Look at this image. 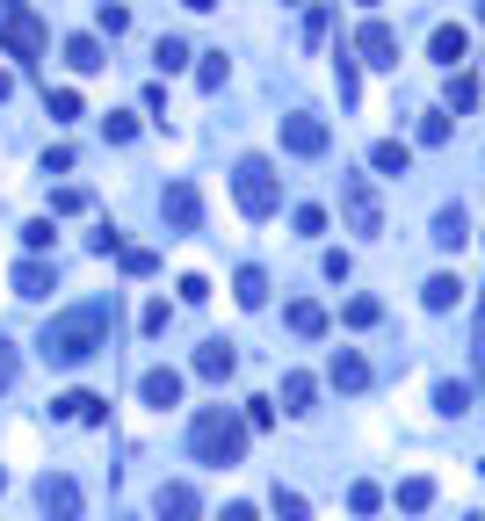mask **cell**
<instances>
[{
    "instance_id": "6da1fadb",
    "label": "cell",
    "mask_w": 485,
    "mask_h": 521,
    "mask_svg": "<svg viewBox=\"0 0 485 521\" xmlns=\"http://www.w3.org/2000/svg\"><path fill=\"white\" fill-rule=\"evenodd\" d=\"M95 348H109V304L95 297V304H73V312H58V319H44V333H37V355L51 362V370H80Z\"/></svg>"
},
{
    "instance_id": "7a4b0ae2",
    "label": "cell",
    "mask_w": 485,
    "mask_h": 521,
    "mask_svg": "<svg viewBox=\"0 0 485 521\" xmlns=\"http://www.w3.org/2000/svg\"><path fill=\"white\" fill-rule=\"evenodd\" d=\"M189 449H196V464L232 471L239 456H247V420H239L232 406H203V413L189 420Z\"/></svg>"
},
{
    "instance_id": "3957f363",
    "label": "cell",
    "mask_w": 485,
    "mask_h": 521,
    "mask_svg": "<svg viewBox=\"0 0 485 521\" xmlns=\"http://www.w3.org/2000/svg\"><path fill=\"white\" fill-rule=\"evenodd\" d=\"M232 196H239V210H247V218H276V210H283V181H276V167L254 152V160L232 167Z\"/></svg>"
},
{
    "instance_id": "277c9868",
    "label": "cell",
    "mask_w": 485,
    "mask_h": 521,
    "mask_svg": "<svg viewBox=\"0 0 485 521\" xmlns=\"http://www.w3.org/2000/svg\"><path fill=\"white\" fill-rule=\"evenodd\" d=\"M0 44H8L15 58H44L51 29L37 22V8H29V0H0Z\"/></svg>"
},
{
    "instance_id": "5b68a950",
    "label": "cell",
    "mask_w": 485,
    "mask_h": 521,
    "mask_svg": "<svg viewBox=\"0 0 485 521\" xmlns=\"http://www.w3.org/2000/svg\"><path fill=\"white\" fill-rule=\"evenodd\" d=\"M341 218H348V232H362V239H377V232H384V203H377V189H370L362 174L341 181Z\"/></svg>"
},
{
    "instance_id": "8992f818",
    "label": "cell",
    "mask_w": 485,
    "mask_h": 521,
    "mask_svg": "<svg viewBox=\"0 0 485 521\" xmlns=\"http://www.w3.org/2000/svg\"><path fill=\"white\" fill-rule=\"evenodd\" d=\"M283 145L297 152V160H319V152L333 145V131L319 124V116H312V109H290V116H283Z\"/></svg>"
},
{
    "instance_id": "52a82bcc",
    "label": "cell",
    "mask_w": 485,
    "mask_h": 521,
    "mask_svg": "<svg viewBox=\"0 0 485 521\" xmlns=\"http://www.w3.org/2000/svg\"><path fill=\"white\" fill-rule=\"evenodd\" d=\"M37 507H44V521H80V485L66 471H44L37 478Z\"/></svg>"
},
{
    "instance_id": "ba28073f",
    "label": "cell",
    "mask_w": 485,
    "mask_h": 521,
    "mask_svg": "<svg viewBox=\"0 0 485 521\" xmlns=\"http://www.w3.org/2000/svg\"><path fill=\"white\" fill-rule=\"evenodd\" d=\"M355 51H362V66H384V73H391V66H399V29L370 15V22L355 29Z\"/></svg>"
},
{
    "instance_id": "9c48e42d",
    "label": "cell",
    "mask_w": 485,
    "mask_h": 521,
    "mask_svg": "<svg viewBox=\"0 0 485 521\" xmlns=\"http://www.w3.org/2000/svg\"><path fill=\"white\" fill-rule=\"evenodd\" d=\"M160 218H167L174 232H196V225H203V196H196V181H167Z\"/></svg>"
},
{
    "instance_id": "30bf717a",
    "label": "cell",
    "mask_w": 485,
    "mask_h": 521,
    "mask_svg": "<svg viewBox=\"0 0 485 521\" xmlns=\"http://www.w3.org/2000/svg\"><path fill=\"white\" fill-rule=\"evenodd\" d=\"M153 521H203V500H196V485L167 478L160 493H153Z\"/></svg>"
},
{
    "instance_id": "8fae6325",
    "label": "cell",
    "mask_w": 485,
    "mask_h": 521,
    "mask_svg": "<svg viewBox=\"0 0 485 521\" xmlns=\"http://www.w3.org/2000/svg\"><path fill=\"white\" fill-rule=\"evenodd\" d=\"M51 420H80V427H102V420H109V398H95V391H66V398H51Z\"/></svg>"
},
{
    "instance_id": "7c38bea8",
    "label": "cell",
    "mask_w": 485,
    "mask_h": 521,
    "mask_svg": "<svg viewBox=\"0 0 485 521\" xmlns=\"http://www.w3.org/2000/svg\"><path fill=\"white\" fill-rule=\"evenodd\" d=\"M8 283H15V297H51V290H58V268H51L44 254H29V261H15Z\"/></svg>"
},
{
    "instance_id": "4fadbf2b",
    "label": "cell",
    "mask_w": 485,
    "mask_h": 521,
    "mask_svg": "<svg viewBox=\"0 0 485 521\" xmlns=\"http://www.w3.org/2000/svg\"><path fill=\"white\" fill-rule=\"evenodd\" d=\"M326 384H333V391H370V362H362L355 348H333V362H326Z\"/></svg>"
},
{
    "instance_id": "5bb4252c",
    "label": "cell",
    "mask_w": 485,
    "mask_h": 521,
    "mask_svg": "<svg viewBox=\"0 0 485 521\" xmlns=\"http://www.w3.org/2000/svg\"><path fill=\"white\" fill-rule=\"evenodd\" d=\"M428 51H435V66H449V73H464V58H471V37L457 22H442L435 37H428Z\"/></svg>"
},
{
    "instance_id": "9a60e30c",
    "label": "cell",
    "mask_w": 485,
    "mask_h": 521,
    "mask_svg": "<svg viewBox=\"0 0 485 521\" xmlns=\"http://www.w3.org/2000/svg\"><path fill=\"white\" fill-rule=\"evenodd\" d=\"M138 398H145V406H160V413L181 406V370H145L138 377Z\"/></svg>"
},
{
    "instance_id": "2e32d148",
    "label": "cell",
    "mask_w": 485,
    "mask_h": 521,
    "mask_svg": "<svg viewBox=\"0 0 485 521\" xmlns=\"http://www.w3.org/2000/svg\"><path fill=\"white\" fill-rule=\"evenodd\" d=\"M232 370H239V355H232L225 341H203V348H196V377H203V384H225Z\"/></svg>"
},
{
    "instance_id": "e0dca14e",
    "label": "cell",
    "mask_w": 485,
    "mask_h": 521,
    "mask_svg": "<svg viewBox=\"0 0 485 521\" xmlns=\"http://www.w3.org/2000/svg\"><path fill=\"white\" fill-rule=\"evenodd\" d=\"M464 239H471V218H464V203H442V210H435V247H449V254H457Z\"/></svg>"
},
{
    "instance_id": "ac0fdd59",
    "label": "cell",
    "mask_w": 485,
    "mask_h": 521,
    "mask_svg": "<svg viewBox=\"0 0 485 521\" xmlns=\"http://www.w3.org/2000/svg\"><path fill=\"white\" fill-rule=\"evenodd\" d=\"M464 297V275H428V283H420V304H428V312H449V304H457Z\"/></svg>"
},
{
    "instance_id": "d6986e66",
    "label": "cell",
    "mask_w": 485,
    "mask_h": 521,
    "mask_svg": "<svg viewBox=\"0 0 485 521\" xmlns=\"http://www.w3.org/2000/svg\"><path fill=\"white\" fill-rule=\"evenodd\" d=\"M283 326L297 333V341H319V333H326V312H319V304H312V297H297V304H290V312H283Z\"/></svg>"
},
{
    "instance_id": "ffe728a7",
    "label": "cell",
    "mask_w": 485,
    "mask_h": 521,
    "mask_svg": "<svg viewBox=\"0 0 485 521\" xmlns=\"http://www.w3.org/2000/svg\"><path fill=\"white\" fill-rule=\"evenodd\" d=\"M370 167H377V174H391V181H399V174L413 167V152H406L399 138H377V145H370Z\"/></svg>"
},
{
    "instance_id": "44dd1931",
    "label": "cell",
    "mask_w": 485,
    "mask_h": 521,
    "mask_svg": "<svg viewBox=\"0 0 485 521\" xmlns=\"http://www.w3.org/2000/svg\"><path fill=\"white\" fill-rule=\"evenodd\" d=\"M66 66L73 73H102L109 58H102V37H66Z\"/></svg>"
},
{
    "instance_id": "7402d4cb",
    "label": "cell",
    "mask_w": 485,
    "mask_h": 521,
    "mask_svg": "<svg viewBox=\"0 0 485 521\" xmlns=\"http://www.w3.org/2000/svg\"><path fill=\"white\" fill-rule=\"evenodd\" d=\"M232 297L247 304V312H261V304H268V275H261V268H239V275H232Z\"/></svg>"
},
{
    "instance_id": "603a6c76",
    "label": "cell",
    "mask_w": 485,
    "mask_h": 521,
    "mask_svg": "<svg viewBox=\"0 0 485 521\" xmlns=\"http://www.w3.org/2000/svg\"><path fill=\"white\" fill-rule=\"evenodd\" d=\"M312 398H319V384H312L305 370H290V377H283V413H312Z\"/></svg>"
},
{
    "instance_id": "cb8c5ba5",
    "label": "cell",
    "mask_w": 485,
    "mask_h": 521,
    "mask_svg": "<svg viewBox=\"0 0 485 521\" xmlns=\"http://www.w3.org/2000/svg\"><path fill=\"white\" fill-rule=\"evenodd\" d=\"M341 319L362 333V326H377V319H384V304H377V297H348V304H341Z\"/></svg>"
},
{
    "instance_id": "d4e9b609",
    "label": "cell",
    "mask_w": 485,
    "mask_h": 521,
    "mask_svg": "<svg viewBox=\"0 0 485 521\" xmlns=\"http://www.w3.org/2000/svg\"><path fill=\"white\" fill-rule=\"evenodd\" d=\"M399 507H406V514L435 507V478H406V485H399Z\"/></svg>"
},
{
    "instance_id": "484cf974",
    "label": "cell",
    "mask_w": 485,
    "mask_h": 521,
    "mask_svg": "<svg viewBox=\"0 0 485 521\" xmlns=\"http://www.w3.org/2000/svg\"><path fill=\"white\" fill-rule=\"evenodd\" d=\"M153 66H160V73H181V66H189V44H181V37H160V44H153Z\"/></svg>"
},
{
    "instance_id": "4316f807",
    "label": "cell",
    "mask_w": 485,
    "mask_h": 521,
    "mask_svg": "<svg viewBox=\"0 0 485 521\" xmlns=\"http://www.w3.org/2000/svg\"><path fill=\"white\" fill-rule=\"evenodd\" d=\"M225 73H232V66H225V51H210L203 66H196V87H203V95H218V87H225Z\"/></svg>"
},
{
    "instance_id": "83f0119b",
    "label": "cell",
    "mask_w": 485,
    "mask_h": 521,
    "mask_svg": "<svg viewBox=\"0 0 485 521\" xmlns=\"http://www.w3.org/2000/svg\"><path fill=\"white\" fill-rule=\"evenodd\" d=\"M276 514H283V521H312V500L290 493V485H276Z\"/></svg>"
},
{
    "instance_id": "f1b7e54d",
    "label": "cell",
    "mask_w": 485,
    "mask_h": 521,
    "mask_svg": "<svg viewBox=\"0 0 485 521\" xmlns=\"http://www.w3.org/2000/svg\"><path fill=\"white\" fill-rule=\"evenodd\" d=\"M116 261H124V275H160V254L153 247H124Z\"/></svg>"
},
{
    "instance_id": "f546056e",
    "label": "cell",
    "mask_w": 485,
    "mask_h": 521,
    "mask_svg": "<svg viewBox=\"0 0 485 521\" xmlns=\"http://www.w3.org/2000/svg\"><path fill=\"white\" fill-rule=\"evenodd\" d=\"M464 406H471V391H464V384H435V413H449V420H457Z\"/></svg>"
},
{
    "instance_id": "4dcf8cb0",
    "label": "cell",
    "mask_w": 485,
    "mask_h": 521,
    "mask_svg": "<svg viewBox=\"0 0 485 521\" xmlns=\"http://www.w3.org/2000/svg\"><path fill=\"white\" fill-rule=\"evenodd\" d=\"M87 203H95V196H87V189H58V196H51V218H80Z\"/></svg>"
},
{
    "instance_id": "1f68e13d",
    "label": "cell",
    "mask_w": 485,
    "mask_h": 521,
    "mask_svg": "<svg viewBox=\"0 0 485 521\" xmlns=\"http://www.w3.org/2000/svg\"><path fill=\"white\" fill-rule=\"evenodd\" d=\"M348 507H355V514H377V507H384V493H377L370 478H355V485H348Z\"/></svg>"
},
{
    "instance_id": "d6a6232c",
    "label": "cell",
    "mask_w": 485,
    "mask_h": 521,
    "mask_svg": "<svg viewBox=\"0 0 485 521\" xmlns=\"http://www.w3.org/2000/svg\"><path fill=\"white\" fill-rule=\"evenodd\" d=\"M420 145H449V109H428V116H420Z\"/></svg>"
},
{
    "instance_id": "836d02e7",
    "label": "cell",
    "mask_w": 485,
    "mask_h": 521,
    "mask_svg": "<svg viewBox=\"0 0 485 521\" xmlns=\"http://www.w3.org/2000/svg\"><path fill=\"white\" fill-rule=\"evenodd\" d=\"M478 102V80L471 73H449V109H471Z\"/></svg>"
},
{
    "instance_id": "e575fe53",
    "label": "cell",
    "mask_w": 485,
    "mask_h": 521,
    "mask_svg": "<svg viewBox=\"0 0 485 521\" xmlns=\"http://www.w3.org/2000/svg\"><path fill=\"white\" fill-rule=\"evenodd\" d=\"M102 131H109V145H131V138H138V116H116V109H109Z\"/></svg>"
},
{
    "instance_id": "d590c367",
    "label": "cell",
    "mask_w": 485,
    "mask_h": 521,
    "mask_svg": "<svg viewBox=\"0 0 485 521\" xmlns=\"http://www.w3.org/2000/svg\"><path fill=\"white\" fill-rule=\"evenodd\" d=\"M290 225L305 232V239H319V232H326V210H319V203H297V218H290Z\"/></svg>"
},
{
    "instance_id": "8d00e7d4",
    "label": "cell",
    "mask_w": 485,
    "mask_h": 521,
    "mask_svg": "<svg viewBox=\"0 0 485 521\" xmlns=\"http://www.w3.org/2000/svg\"><path fill=\"white\" fill-rule=\"evenodd\" d=\"M51 116H58V124H73V116H80V95H73V87H51Z\"/></svg>"
},
{
    "instance_id": "74e56055",
    "label": "cell",
    "mask_w": 485,
    "mask_h": 521,
    "mask_svg": "<svg viewBox=\"0 0 485 521\" xmlns=\"http://www.w3.org/2000/svg\"><path fill=\"white\" fill-rule=\"evenodd\" d=\"M22 247L44 254V247H51V218H29V225H22Z\"/></svg>"
},
{
    "instance_id": "f35d334b",
    "label": "cell",
    "mask_w": 485,
    "mask_h": 521,
    "mask_svg": "<svg viewBox=\"0 0 485 521\" xmlns=\"http://www.w3.org/2000/svg\"><path fill=\"white\" fill-rule=\"evenodd\" d=\"M102 29H109V37H124V29H131V8H109V0H102V15H95Z\"/></svg>"
},
{
    "instance_id": "ab89813d",
    "label": "cell",
    "mask_w": 485,
    "mask_h": 521,
    "mask_svg": "<svg viewBox=\"0 0 485 521\" xmlns=\"http://www.w3.org/2000/svg\"><path fill=\"white\" fill-rule=\"evenodd\" d=\"M333 80H341V102H355V95H362V80H355V58H341V66H333Z\"/></svg>"
},
{
    "instance_id": "60d3db41",
    "label": "cell",
    "mask_w": 485,
    "mask_h": 521,
    "mask_svg": "<svg viewBox=\"0 0 485 521\" xmlns=\"http://www.w3.org/2000/svg\"><path fill=\"white\" fill-rule=\"evenodd\" d=\"M87 247H95V254H102V261H109V254H124V239H116V225H102V232H95V239H87Z\"/></svg>"
},
{
    "instance_id": "b9f144b4",
    "label": "cell",
    "mask_w": 485,
    "mask_h": 521,
    "mask_svg": "<svg viewBox=\"0 0 485 521\" xmlns=\"http://www.w3.org/2000/svg\"><path fill=\"white\" fill-rule=\"evenodd\" d=\"M174 290H181V304H203V297H210V283H203V275H181Z\"/></svg>"
},
{
    "instance_id": "7bdbcfd3",
    "label": "cell",
    "mask_w": 485,
    "mask_h": 521,
    "mask_svg": "<svg viewBox=\"0 0 485 521\" xmlns=\"http://www.w3.org/2000/svg\"><path fill=\"white\" fill-rule=\"evenodd\" d=\"M138 326H145V333H167V304L153 297V304H145V312H138Z\"/></svg>"
},
{
    "instance_id": "ee69618b",
    "label": "cell",
    "mask_w": 485,
    "mask_h": 521,
    "mask_svg": "<svg viewBox=\"0 0 485 521\" xmlns=\"http://www.w3.org/2000/svg\"><path fill=\"white\" fill-rule=\"evenodd\" d=\"M247 427H276V406H268V398H247Z\"/></svg>"
},
{
    "instance_id": "f6af8a7d",
    "label": "cell",
    "mask_w": 485,
    "mask_h": 521,
    "mask_svg": "<svg viewBox=\"0 0 485 521\" xmlns=\"http://www.w3.org/2000/svg\"><path fill=\"white\" fill-rule=\"evenodd\" d=\"M8 384H15V341L0 333V391H8Z\"/></svg>"
},
{
    "instance_id": "bcb514c9",
    "label": "cell",
    "mask_w": 485,
    "mask_h": 521,
    "mask_svg": "<svg viewBox=\"0 0 485 521\" xmlns=\"http://www.w3.org/2000/svg\"><path fill=\"white\" fill-rule=\"evenodd\" d=\"M218 521H261V514H254V507H247V500H232V507H225V514H218Z\"/></svg>"
},
{
    "instance_id": "7dc6e473",
    "label": "cell",
    "mask_w": 485,
    "mask_h": 521,
    "mask_svg": "<svg viewBox=\"0 0 485 521\" xmlns=\"http://www.w3.org/2000/svg\"><path fill=\"white\" fill-rule=\"evenodd\" d=\"M8 95H15V73H0V102H8Z\"/></svg>"
},
{
    "instance_id": "c3c4849f",
    "label": "cell",
    "mask_w": 485,
    "mask_h": 521,
    "mask_svg": "<svg viewBox=\"0 0 485 521\" xmlns=\"http://www.w3.org/2000/svg\"><path fill=\"white\" fill-rule=\"evenodd\" d=\"M478 333H485V304H478Z\"/></svg>"
},
{
    "instance_id": "681fc988",
    "label": "cell",
    "mask_w": 485,
    "mask_h": 521,
    "mask_svg": "<svg viewBox=\"0 0 485 521\" xmlns=\"http://www.w3.org/2000/svg\"><path fill=\"white\" fill-rule=\"evenodd\" d=\"M0 493H8V471H0Z\"/></svg>"
},
{
    "instance_id": "f907efd6",
    "label": "cell",
    "mask_w": 485,
    "mask_h": 521,
    "mask_svg": "<svg viewBox=\"0 0 485 521\" xmlns=\"http://www.w3.org/2000/svg\"><path fill=\"white\" fill-rule=\"evenodd\" d=\"M362 8H377V0H362Z\"/></svg>"
},
{
    "instance_id": "816d5d0a",
    "label": "cell",
    "mask_w": 485,
    "mask_h": 521,
    "mask_svg": "<svg viewBox=\"0 0 485 521\" xmlns=\"http://www.w3.org/2000/svg\"><path fill=\"white\" fill-rule=\"evenodd\" d=\"M478 15H485V0H478Z\"/></svg>"
}]
</instances>
